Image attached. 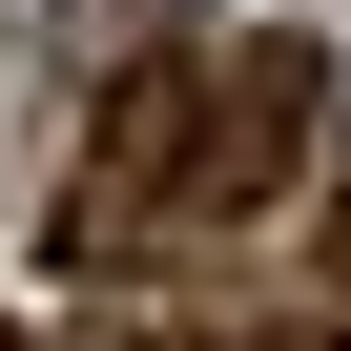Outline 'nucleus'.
<instances>
[{"label":"nucleus","mask_w":351,"mask_h":351,"mask_svg":"<svg viewBox=\"0 0 351 351\" xmlns=\"http://www.w3.org/2000/svg\"><path fill=\"white\" fill-rule=\"evenodd\" d=\"M310 124H330V62H310V42H248V62L207 83V165H186V207H269L289 165H310Z\"/></svg>","instance_id":"obj_1"}]
</instances>
